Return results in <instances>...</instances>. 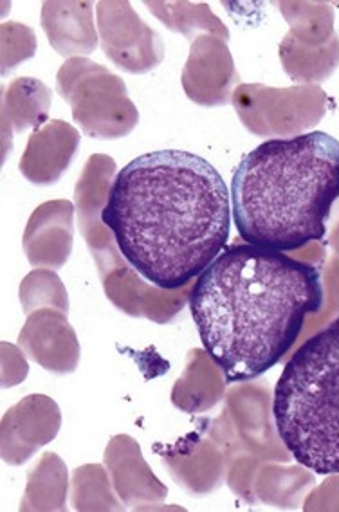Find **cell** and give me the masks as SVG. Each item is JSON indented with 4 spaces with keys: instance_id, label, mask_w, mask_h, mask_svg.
Wrapping results in <instances>:
<instances>
[{
    "instance_id": "1",
    "label": "cell",
    "mask_w": 339,
    "mask_h": 512,
    "mask_svg": "<svg viewBox=\"0 0 339 512\" xmlns=\"http://www.w3.org/2000/svg\"><path fill=\"white\" fill-rule=\"evenodd\" d=\"M231 193L208 159L154 150L132 159L110 184L101 222L121 256L148 284H190L230 240Z\"/></svg>"
},
{
    "instance_id": "4",
    "label": "cell",
    "mask_w": 339,
    "mask_h": 512,
    "mask_svg": "<svg viewBox=\"0 0 339 512\" xmlns=\"http://www.w3.org/2000/svg\"><path fill=\"white\" fill-rule=\"evenodd\" d=\"M278 437L321 476L339 475V316L285 363L273 394Z\"/></svg>"
},
{
    "instance_id": "2",
    "label": "cell",
    "mask_w": 339,
    "mask_h": 512,
    "mask_svg": "<svg viewBox=\"0 0 339 512\" xmlns=\"http://www.w3.org/2000/svg\"><path fill=\"white\" fill-rule=\"evenodd\" d=\"M323 302L320 267L246 242L224 247L188 300L202 347L228 384L275 368Z\"/></svg>"
},
{
    "instance_id": "3",
    "label": "cell",
    "mask_w": 339,
    "mask_h": 512,
    "mask_svg": "<svg viewBox=\"0 0 339 512\" xmlns=\"http://www.w3.org/2000/svg\"><path fill=\"white\" fill-rule=\"evenodd\" d=\"M230 193L242 242L289 253L323 240L339 199V141L321 130L264 141L240 159Z\"/></svg>"
}]
</instances>
